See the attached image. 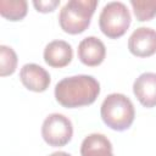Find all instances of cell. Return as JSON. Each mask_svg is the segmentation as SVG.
Returning a JSON list of instances; mask_svg holds the SVG:
<instances>
[{
  "mask_svg": "<svg viewBox=\"0 0 156 156\" xmlns=\"http://www.w3.org/2000/svg\"><path fill=\"white\" fill-rule=\"evenodd\" d=\"M56 101L67 108L91 105L100 94V83L88 74L66 77L55 85Z\"/></svg>",
  "mask_w": 156,
  "mask_h": 156,
  "instance_id": "cell-1",
  "label": "cell"
},
{
  "mask_svg": "<svg viewBox=\"0 0 156 156\" xmlns=\"http://www.w3.org/2000/svg\"><path fill=\"white\" fill-rule=\"evenodd\" d=\"M100 115L107 127L117 132H123L134 122L135 108L128 96L121 93H112L104 99Z\"/></svg>",
  "mask_w": 156,
  "mask_h": 156,
  "instance_id": "cell-2",
  "label": "cell"
},
{
  "mask_svg": "<svg viewBox=\"0 0 156 156\" xmlns=\"http://www.w3.org/2000/svg\"><path fill=\"white\" fill-rule=\"evenodd\" d=\"M98 0H69L58 13V23L68 34L83 33L90 24Z\"/></svg>",
  "mask_w": 156,
  "mask_h": 156,
  "instance_id": "cell-3",
  "label": "cell"
},
{
  "mask_svg": "<svg viewBox=\"0 0 156 156\" xmlns=\"http://www.w3.org/2000/svg\"><path fill=\"white\" fill-rule=\"evenodd\" d=\"M132 22L128 7L121 1L107 2L99 16V27L110 39H117L124 35Z\"/></svg>",
  "mask_w": 156,
  "mask_h": 156,
  "instance_id": "cell-4",
  "label": "cell"
},
{
  "mask_svg": "<svg viewBox=\"0 0 156 156\" xmlns=\"http://www.w3.org/2000/svg\"><path fill=\"white\" fill-rule=\"evenodd\" d=\"M73 135V126L68 117L62 113L49 115L41 126V136L50 146H65Z\"/></svg>",
  "mask_w": 156,
  "mask_h": 156,
  "instance_id": "cell-5",
  "label": "cell"
},
{
  "mask_svg": "<svg viewBox=\"0 0 156 156\" xmlns=\"http://www.w3.org/2000/svg\"><path fill=\"white\" fill-rule=\"evenodd\" d=\"M128 49L136 57H149L156 54V30L150 27L136 28L128 39Z\"/></svg>",
  "mask_w": 156,
  "mask_h": 156,
  "instance_id": "cell-6",
  "label": "cell"
},
{
  "mask_svg": "<svg viewBox=\"0 0 156 156\" xmlns=\"http://www.w3.org/2000/svg\"><path fill=\"white\" fill-rule=\"evenodd\" d=\"M20 79L22 84L32 91H45L51 82L49 72L37 63H26L20 71Z\"/></svg>",
  "mask_w": 156,
  "mask_h": 156,
  "instance_id": "cell-7",
  "label": "cell"
},
{
  "mask_svg": "<svg viewBox=\"0 0 156 156\" xmlns=\"http://www.w3.org/2000/svg\"><path fill=\"white\" fill-rule=\"evenodd\" d=\"M78 58L79 61L89 67H95L102 63L106 56L105 44L96 37H87L82 39L78 45Z\"/></svg>",
  "mask_w": 156,
  "mask_h": 156,
  "instance_id": "cell-8",
  "label": "cell"
},
{
  "mask_svg": "<svg viewBox=\"0 0 156 156\" xmlns=\"http://www.w3.org/2000/svg\"><path fill=\"white\" fill-rule=\"evenodd\" d=\"M133 93L144 107L156 106V73H141L133 83Z\"/></svg>",
  "mask_w": 156,
  "mask_h": 156,
  "instance_id": "cell-9",
  "label": "cell"
},
{
  "mask_svg": "<svg viewBox=\"0 0 156 156\" xmlns=\"http://www.w3.org/2000/svg\"><path fill=\"white\" fill-rule=\"evenodd\" d=\"M44 61L54 68L66 67L73 58V50L71 44L65 40H52L50 41L43 52Z\"/></svg>",
  "mask_w": 156,
  "mask_h": 156,
  "instance_id": "cell-10",
  "label": "cell"
},
{
  "mask_svg": "<svg viewBox=\"0 0 156 156\" xmlns=\"http://www.w3.org/2000/svg\"><path fill=\"white\" fill-rule=\"evenodd\" d=\"M82 156H115L112 152L111 141L99 133L89 134L84 138L80 145Z\"/></svg>",
  "mask_w": 156,
  "mask_h": 156,
  "instance_id": "cell-11",
  "label": "cell"
},
{
  "mask_svg": "<svg viewBox=\"0 0 156 156\" xmlns=\"http://www.w3.org/2000/svg\"><path fill=\"white\" fill-rule=\"evenodd\" d=\"M28 4L26 0H0V13L10 21H21L26 17Z\"/></svg>",
  "mask_w": 156,
  "mask_h": 156,
  "instance_id": "cell-12",
  "label": "cell"
},
{
  "mask_svg": "<svg viewBox=\"0 0 156 156\" xmlns=\"http://www.w3.org/2000/svg\"><path fill=\"white\" fill-rule=\"evenodd\" d=\"M17 55L15 50L6 45H0V76H11L17 68Z\"/></svg>",
  "mask_w": 156,
  "mask_h": 156,
  "instance_id": "cell-13",
  "label": "cell"
},
{
  "mask_svg": "<svg viewBox=\"0 0 156 156\" xmlns=\"http://www.w3.org/2000/svg\"><path fill=\"white\" fill-rule=\"evenodd\" d=\"M138 21H150L156 16V0H130Z\"/></svg>",
  "mask_w": 156,
  "mask_h": 156,
  "instance_id": "cell-14",
  "label": "cell"
},
{
  "mask_svg": "<svg viewBox=\"0 0 156 156\" xmlns=\"http://www.w3.org/2000/svg\"><path fill=\"white\" fill-rule=\"evenodd\" d=\"M33 5L37 9V11L46 13L54 11L60 5V0H34Z\"/></svg>",
  "mask_w": 156,
  "mask_h": 156,
  "instance_id": "cell-15",
  "label": "cell"
},
{
  "mask_svg": "<svg viewBox=\"0 0 156 156\" xmlns=\"http://www.w3.org/2000/svg\"><path fill=\"white\" fill-rule=\"evenodd\" d=\"M49 156H72V155H69L68 152H65V151H55V152L50 154Z\"/></svg>",
  "mask_w": 156,
  "mask_h": 156,
  "instance_id": "cell-16",
  "label": "cell"
}]
</instances>
